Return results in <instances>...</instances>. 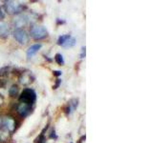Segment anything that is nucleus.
I'll return each instance as SVG.
<instances>
[{
  "label": "nucleus",
  "mask_w": 153,
  "mask_h": 143,
  "mask_svg": "<svg viewBox=\"0 0 153 143\" xmlns=\"http://www.w3.org/2000/svg\"><path fill=\"white\" fill-rule=\"evenodd\" d=\"M18 100L20 103H25L28 105H33L36 100V94L33 89H25L23 90Z\"/></svg>",
  "instance_id": "nucleus-1"
},
{
  "label": "nucleus",
  "mask_w": 153,
  "mask_h": 143,
  "mask_svg": "<svg viewBox=\"0 0 153 143\" xmlns=\"http://www.w3.org/2000/svg\"><path fill=\"white\" fill-rule=\"evenodd\" d=\"M4 7L9 14H19L21 12H23L24 9H26L24 5L14 1H6Z\"/></svg>",
  "instance_id": "nucleus-2"
},
{
  "label": "nucleus",
  "mask_w": 153,
  "mask_h": 143,
  "mask_svg": "<svg viewBox=\"0 0 153 143\" xmlns=\"http://www.w3.org/2000/svg\"><path fill=\"white\" fill-rule=\"evenodd\" d=\"M31 36L36 40H40L45 38L48 35V32L43 26H38V25H33L31 27Z\"/></svg>",
  "instance_id": "nucleus-3"
},
{
  "label": "nucleus",
  "mask_w": 153,
  "mask_h": 143,
  "mask_svg": "<svg viewBox=\"0 0 153 143\" xmlns=\"http://www.w3.org/2000/svg\"><path fill=\"white\" fill-rule=\"evenodd\" d=\"M2 125L4 126V129L8 131L10 133H13L16 129V121L13 116H6L2 120Z\"/></svg>",
  "instance_id": "nucleus-4"
},
{
  "label": "nucleus",
  "mask_w": 153,
  "mask_h": 143,
  "mask_svg": "<svg viewBox=\"0 0 153 143\" xmlns=\"http://www.w3.org/2000/svg\"><path fill=\"white\" fill-rule=\"evenodd\" d=\"M13 36L16 38V40L19 43V44H26L29 40V36L27 32L23 30V29H16L13 32Z\"/></svg>",
  "instance_id": "nucleus-5"
},
{
  "label": "nucleus",
  "mask_w": 153,
  "mask_h": 143,
  "mask_svg": "<svg viewBox=\"0 0 153 143\" xmlns=\"http://www.w3.org/2000/svg\"><path fill=\"white\" fill-rule=\"evenodd\" d=\"M35 80V76L33 75L32 72L30 71H25L22 72L19 75V82H20L22 85H29L33 82Z\"/></svg>",
  "instance_id": "nucleus-6"
},
{
  "label": "nucleus",
  "mask_w": 153,
  "mask_h": 143,
  "mask_svg": "<svg viewBox=\"0 0 153 143\" xmlns=\"http://www.w3.org/2000/svg\"><path fill=\"white\" fill-rule=\"evenodd\" d=\"M16 111H17L19 116H20L22 118H25L31 114L32 106L31 105L25 104V103H19L16 107Z\"/></svg>",
  "instance_id": "nucleus-7"
},
{
  "label": "nucleus",
  "mask_w": 153,
  "mask_h": 143,
  "mask_svg": "<svg viewBox=\"0 0 153 143\" xmlns=\"http://www.w3.org/2000/svg\"><path fill=\"white\" fill-rule=\"evenodd\" d=\"M13 25L16 27V29H22L23 27H25L28 23V17L25 14H17L16 18L13 19Z\"/></svg>",
  "instance_id": "nucleus-8"
},
{
  "label": "nucleus",
  "mask_w": 153,
  "mask_h": 143,
  "mask_svg": "<svg viewBox=\"0 0 153 143\" xmlns=\"http://www.w3.org/2000/svg\"><path fill=\"white\" fill-rule=\"evenodd\" d=\"M78 105H79V99H76V98L71 99L68 102V106L65 109V113L67 116H69V114H71V113H73L76 109V107H78Z\"/></svg>",
  "instance_id": "nucleus-9"
},
{
  "label": "nucleus",
  "mask_w": 153,
  "mask_h": 143,
  "mask_svg": "<svg viewBox=\"0 0 153 143\" xmlns=\"http://www.w3.org/2000/svg\"><path fill=\"white\" fill-rule=\"evenodd\" d=\"M41 47H42V44H41V43H36V44L32 45V46L27 50V52H26L28 58H31V57H33V55H35L36 54V52L41 49Z\"/></svg>",
  "instance_id": "nucleus-10"
},
{
  "label": "nucleus",
  "mask_w": 153,
  "mask_h": 143,
  "mask_svg": "<svg viewBox=\"0 0 153 143\" xmlns=\"http://www.w3.org/2000/svg\"><path fill=\"white\" fill-rule=\"evenodd\" d=\"M10 35V27L7 23L0 21V37L7 38Z\"/></svg>",
  "instance_id": "nucleus-11"
},
{
  "label": "nucleus",
  "mask_w": 153,
  "mask_h": 143,
  "mask_svg": "<svg viewBox=\"0 0 153 143\" xmlns=\"http://www.w3.org/2000/svg\"><path fill=\"white\" fill-rule=\"evenodd\" d=\"M10 133L5 129H0V143H7L10 140Z\"/></svg>",
  "instance_id": "nucleus-12"
},
{
  "label": "nucleus",
  "mask_w": 153,
  "mask_h": 143,
  "mask_svg": "<svg viewBox=\"0 0 153 143\" xmlns=\"http://www.w3.org/2000/svg\"><path fill=\"white\" fill-rule=\"evenodd\" d=\"M76 45V38H74L73 36H70L68 39H67L63 44H62V47L64 48H72Z\"/></svg>",
  "instance_id": "nucleus-13"
},
{
  "label": "nucleus",
  "mask_w": 153,
  "mask_h": 143,
  "mask_svg": "<svg viewBox=\"0 0 153 143\" xmlns=\"http://www.w3.org/2000/svg\"><path fill=\"white\" fill-rule=\"evenodd\" d=\"M10 72H11V67L10 66H6V67H3V68H0V77L5 78L10 74Z\"/></svg>",
  "instance_id": "nucleus-14"
},
{
  "label": "nucleus",
  "mask_w": 153,
  "mask_h": 143,
  "mask_svg": "<svg viewBox=\"0 0 153 143\" xmlns=\"http://www.w3.org/2000/svg\"><path fill=\"white\" fill-rule=\"evenodd\" d=\"M18 94V87L16 85H13L11 88L9 89V94H10V97H14L16 95H17Z\"/></svg>",
  "instance_id": "nucleus-15"
},
{
  "label": "nucleus",
  "mask_w": 153,
  "mask_h": 143,
  "mask_svg": "<svg viewBox=\"0 0 153 143\" xmlns=\"http://www.w3.org/2000/svg\"><path fill=\"white\" fill-rule=\"evenodd\" d=\"M55 61L56 62L57 64H59V66H62L65 64V61H64V58L63 56H62L61 54H56L55 55Z\"/></svg>",
  "instance_id": "nucleus-16"
},
{
  "label": "nucleus",
  "mask_w": 153,
  "mask_h": 143,
  "mask_svg": "<svg viewBox=\"0 0 153 143\" xmlns=\"http://www.w3.org/2000/svg\"><path fill=\"white\" fill-rule=\"evenodd\" d=\"M71 35H60L59 37V39H57V45H59V46H62V44L68 39V38L70 37Z\"/></svg>",
  "instance_id": "nucleus-17"
},
{
  "label": "nucleus",
  "mask_w": 153,
  "mask_h": 143,
  "mask_svg": "<svg viewBox=\"0 0 153 143\" xmlns=\"http://www.w3.org/2000/svg\"><path fill=\"white\" fill-rule=\"evenodd\" d=\"M36 143H46V138L44 136V133H40V136L36 139Z\"/></svg>",
  "instance_id": "nucleus-18"
},
{
  "label": "nucleus",
  "mask_w": 153,
  "mask_h": 143,
  "mask_svg": "<svg viewBox=\"0 0 153 143\" xmlns=\"http://www.w3.org/2000/svg\"><path fill=\"white\" fill-rule=\"evenodd\" d=\"M49 138H51V139H56V138H57V135L56 133L55 130L52 131V133H50V136H49Z\"/></svg>",
  "instance_id": "nucleus-19"
},
{
  "label": "nucleus",
  "mask_w": 153,
  "mask_h": 143,
  "mask_svg": "<svg viewBox=\"0 0 153 143\" xmlns=\"http://www.w3.org/2000/svg\"><path fill=\"white\" fill-rule=\"evenodd\" d=\"M60 83H61V80L60 79H56V85L53 87V89L54 90H56V89H57L59 87V85H60Z\"/></svg>",
  "instance_id": "nucleus-20"
},
{
  "label": "nucleus",
  "mask_w": 153,
  "mask_h": 143,
  "mask_svg": "<svg viewBox=\"0 0 153 143\" xmlns=\"http://www.w3.org/2000/svg\"><path fill=\"white\" fill-rule=\"evenodd\" d=\"M85 57V46L81 48V54H80V58H84Z\"/></svg>",
  "instance_id": "nucleus-21"
},
{
  "label": "nucleus",
  "mask_w": 153,
  "mask_h": 143,
  "mask_svg": "<svg viewBox=\"0 0 153 143\" xmlns=\"http://www.w3.org/2000/svg\"><path fill=\"white\" fill-rule=\"evenodd\" d=\"M53 74L55 76H60L62 74V72L61 71H53Z\"/></svg>",
  "instance_id": "nucleus-22"
},
{
  "label": "nucleus",
  "mask_w": 153,
  "mask_h": 143,
  "mask_svg": "<svg viewBox=\"0 0 153 143\" xmlns=\"http://www.w3.org/2000/svg\"><path fill=\"white\" fill-rule=\"evenodd\" d=\"M4 17H5V13L1 10V8H0V19H3Z\"/></svg>",
  "instance_id": "nucleus-23"
},
{
  "label": "nucleus",
  "mask_w": 153,
  "mask_h": 143,
  "mask_svg": "<svg viewBox=\"0 0 153 143\" xmlns=\"http://www.w3.org/2000/svg\"><path fill=\"white\" fill-rule=\"evenodd\" d=\"M3 103H4V97H2V94H0V106H1Z\"/></svg>",
  "instance_id": "nucleus-24"
},
{
  "label": "nucleus",
  "mask_w": 153,
  "mask_h": 143,
  "mask_svg": "<svg viewBox=\"0 0 153 143\" xmlns=\"http://www.w3.org/2000/svg\"><path fill=\"white\" fill-rule=\"evenodd\" d=\"M56 22H57V24H64L65 23L64 20H59V19H56Z\"/></svg>",
  "instance_id": "nucleus-25"
},
{
  "label": "nucleus",
  "mask_w": 153,
  "mask_h": 143,
  "mask_svg": "<svg viewBox=\"0 0 153 143\" xmlns=\"http://www.w3.org/2000/svg\"><path fill=\"white\" fill-rule=\"evenodd\" d=\"M82 140H85V135H84V136H81V137L79 138V143H81V142H82Z\"/></svg>",
  "instance_id": "nucleus-26"
},
{
  "label": "nucleus",
  "mask_w": 153,
  "mask_h": 143,
  "mask_svg": "<svg viewBox=\"0 0 153 143\" xmlns=\"http://www.w3.org/2000/svg\"><path fill=\"white\" fill-rule=\"evenodd\" d=\"M1 126H2V119L0 118V127H1Z\"/></svg>",
  "instance_id": "nucleus-27"
},
{
  "label": "nucleus",
  "mask_w": 153,
  "mask_h": 143,
  "mask_svg": "<svg viewBox=\"0 0 153 143\" xmlns=\"http://www.w3.org/2000/svg\"><path fill=\"white\" fill-rule=\"evenodd\" d=\"M70 143H73V142H70Z\"/></svg>",
  "instance_id": "nucleus-28"
}]
</instances>
